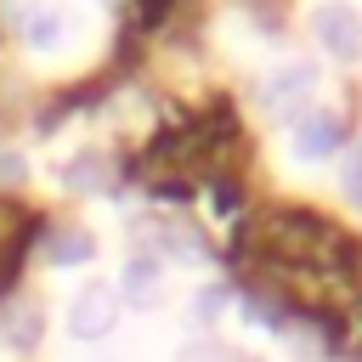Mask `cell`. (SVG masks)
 Here are the masks:
<instances>
[{"label":"cell","mask_w":362,"mask_h":362,"mask_svg":"<svg viewBox=\"0 0 362 362\" xmlns=\"http://www.w3.org/2000/svg\"><path fill=\"white\" fill-rule=\"evenodd\" d=\"M62 34H68V17H62V6L57 0H34L28 11H23V45L28 51H57L62 45Z\"/></svg>","instance_id":"8992f818"},{"label":"cell","mask_w":362,"mask_h":362,"mask_svg":"<svg viewBox=\"0 0 362 362\" xmlns=\"http://www.w3.org/2000/svg\"><path fill=\"white\" fill-rule=\"evenodd\" d=\"M96 255V238L90 232H51V243H45V260L51 266H85Z\"/></svg>","instance_id":"52a82bcc"},{"label":"cell","mask_w":362,"mask_h":362,"mask_svg":"<svg viewBox=\"0 0 362 362\" xmlns=\"http://www.w3.org/2000/svg\"><path fill=\"white\" fill-rule=\"evenodd\" d=\"M113 322H119V294H113L107 283H85V288H74V294H68L62 328H68L74 339L96 345V339H107V334H113Z\"/></svg>","instance_id":"6da1fadb"},{"label":"cell","mask_w":362,"mask_h":362,"mask_svg":"<svg viewBox=\"0 0 362 362\" xmlns=\"http://www.w3.org/2000/svg\"><path fill=\"white\" fill-rule=\"evenodd\" d=\"M339 141H345V119L334 113V107H300L294 119H288V147H294V158H305V164H317V158H328V153H339Z\"/></svg>","instance_id":"3957f363"},{"label":"cell","mask_w":362,"mask_h":362,"mask_svg":"<svg viewBox=\"0 0 362 362\" xmlns=\"http://www.w3.org/2000/svg\"><path fill=\"white\" fill-rule=\"evenodd\" d=\"M40 339V311H11V345H34Z\"/></svg>","instance_id":"30bf717a"},{"label":"cell","mask_w":362,"mask_h":362,"mask_svg":"<svg viewBox=\"0 0 362 362\" xmlns=\"http://www.w3.org/2000/svg\"><path fill=\"white\" fill-rule=\"evenodd\" d=\"M221 311H226V288H198L192 305H187V322H192V328H209Z\"/></svg>","instance_id":"ba28073f"},{"label":"cell","mask_w":362,"mask_h":362,"mask_svg":"<svg viewBox=\"0 0 362 362\" xmlns=\"http://www.w3.org/2000/svg\"><path fill=\"white\" fill-rule=\"evenodd\" d=\"M311 34H317V45H322L334 62H356V57H362V6H351V0H322V6L311 11Z\"/></svg>","instance_id":"7a4b0ae2"},{"label":"cell","mask_w":362,"mask_h":362,"mask_svg":"<svg viewBox=\"0 0 362 362\" xmlns=\"http://www.w3.org/2000/svg\"><path fill=\"white\" fill-rule=\"evenodd\" d=\"M339 192L362 209V141L351 147V158H345V170H339Z\"/></svg>","instance_id":"9c48e42d"},{"label":"cell","mask_w":362,"mask_h":362,"mask_svg":"<svg viewBox=\"0 0 362 362\" xmlns=\"http://www.w3.org/2000/svg\"><path fill=\"white\" fill-rule=\"evenodd\" d=\"M124 305H153L158 294H164V260L158 255H147V249H136V255H124L119 260V288H113Z\"/></svg>","instance_id":"5b68a950"},{"label":"cell","mask_w":362,"mask_h":362,"mask_svg":"<svg viewBox=\"0 0 362 362\" xmlns=\"http://www.w3.org/2000/svg\"><path fill=\"white\" fill-rule=\"evenodd\" d=\"M23 170H28V164H23L17 153H0V175H23Z\"/></svg>","instance_id":"8fae6325"},{"label":"cell","mask_w":362,"mask_h":362,"mask_svg":"<svg viewBox=\"0 0 362 362\" xmlns=\"http://www.w3.org/2000/svg\"><path fill=\"white\" fill-rule=\"evenodd\" d=\"M311 90H317V62L288 57V62H277V68L266 74L260 102H266L272 113H300V107H311Z\"/></svg>","instance_id":"277c9868"}]
</instances>
